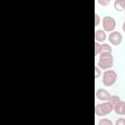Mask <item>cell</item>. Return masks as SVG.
<instances>
[{"label": "cell", "instance_id": "6", "mask_svg": "<svg viewBox=\"0 0 125 125\" xmlns=\"http://www.w3.org/2000/svg\"><path fill=\"white\" fill-rule=\"evenodd\" d=\"M111 97V94L104 88H99L96 91V98L102 102H108Z\"/></svg>", "mask_w": 125, "mask_h": 125}, {"label": "cell", "instance_id": "18", "mask_svg": "<svg viewBox=\"0 0 125 125\" xmlns=\"http://www.w3.org/2000/svg\"><path fill=\"white\" fill-rule=\"evenodd\" d=\"M122 30L125 32V21H123V23H122Z\"/></svg>", "mask_w": 125, "mask_h": 125}, {"label": "cell", "instance_id": "8", "mask_svg": "<svg viewBox=\"0 0 125 125\" xmlns=\"http://www.w3.org/2000/svg\"><path fill=\"white\" fill-rule=\"evenodd\" d=\"M124 105H125V102L124 101H120L119 103H117L115 105H113V111L118 114V115H123L124 112Z\"/></svg>", "mask_w": 125, "mask_h": 125}, {"label": "cell", "instance_id": "16", "mask_svg": "<svg viewBox=\"0 0 125 125\" xmlns=\"http://www.w3.org/2000/svg\"><path fill=\"white\" fill-rule=\"evenodd\" d=\"M101 23V18H100V15L98 13L95 14V25L98 26L99 24Z\"/></svg>", "mask_w": 125, "mask_h": 125}, {"label": "cell", "instance_id": "1", "mask_svg": "<svg viewBox=\"0 0 125 125\" xmlns=\"http://www.w3.org/2000/svg\"><path fill=\"white\" fill-rule=\"evenodd\" d=\"M97 65L103 70L111 69V67L113 66V56H112V53H101L99 55Z\"/></svg>", "mask_w": 125, "mask_h": 125}, {"label": "cell", "instance_id": "9", "mask_svg": "<svg viewBox=\"0 0 125 125\" xmlns=\"http://www.w3.org/2000/svg\"><path fill=\"white\" fill-rule=\"evenodd\" d=\"M113 7L118 12L125 11V0H115L113 2Z\"/></svg>", "mask_w": 125, "mask_h": 125}, {"label": "cell", "instance_id": "12", "mask_svg": "<svg viewBox=\"0 0 125 125\" xmlns=\"http://www.w3.org/2000/svg\"><path fill=\"white\" fill-rule=\"evenodd\" d=\"M121 101V99H120V97L119 96H117V95H111V97H110V99H109V103L112 104V105H115L117 103H119Z\"/></svg>", "mask_w": 125, "mask_h": 125}, {"label": "cell", "instance_id": "3", "mask_svg": "<svg viewBox=\"0 0 125 125\" xmlns=\"http://www.w3.org/2000/svg\"><path fill=\"white\" fill-rule=\"evenodd\" d=\"M113 111V105L109 102H103L101 104H97L95 106V113L97 116H105Z\"/></svg>", "mask_w": 125, "mask_h": 125}, {"label": "cell", "instance_id": "11", "mask_svg": "<svg viewBox=\"0 0 125 125\" xmlns=\"http://www.w3.org/2000/svg\"><path fill=\"white\" fill-rule=\"evenodd\" d=\"M98 125H114V123L112 122V120L104 117V118H101L98 121Z\"/></svg>", "mask_w": 125, "mask_h": 125}, {"label": "cell", "instance_id": "2", "mask_svg": "<svg viewBox=\"0 0 125 125\" xmlns=\"http://www.w3.org/2000/svg\"><path fill=\"white\" fill-rule=\"evenodd\" d=\"M117 78H118L117 72L113 69H106L102 74V82L105 87L113 86L117 81Z\"/></svg>", "mask_w": 125, "mask_h": 125}, {"label": "cell", "instance_id": "17", "mask_svg": "<svg viewBox=\"0 0 125 125\" xmlns=\"http://www.w3.org/2000/svg\"><path fill=\"white\" fill-rule=\"evenodd\" d=\"M98 2L102 6H107V5H109V0H98Z\"/></svg>", "mask_w": 125, "mask_h": 125}, {"label": "cell", "instance_id": "13", "mask_svg": "<svg viewBox=\"0 0 125 125\" xmlns=\"http://www.w3.org/2000/svg\"><path fill=\"white\" fill-rule=\"evenodd\" d=\"M101 49H102V44L99 42H95V56H99L101 54Z\"/></svg>", "mask_w": 125, "mask_h": 125}, {"label": "cell", "instance_id": "14", "mask_svg": "<svg viewBox=\"0 0 125 125\" xmlns=\"http://www.w3.org/2000/svg\"><path fill=\"white\" fill-rule=\"evenodd\" d=\"M114 125H125V118L124 117H119L115 120Z\"/></svg>", "mask_w": 125, "mask_h": 125}, {"label": "cell", "instance_id": "4", "mask_svg": "<svg viewBox=\"0 0 125 125\" xmlns=\"http://www.w3.org/2000/svg\"><path fill=\"white\" fill-rule=\"evenodd\" d=\"M103 29L105 32H112L116 27V20L111 16H104L102 20Z\"/></svg>", "mask_w": 125, "mask_h": 125}, {"label": "cell", "instance_id": "10", "mask_svg": "<svg viewBox=\"0 0 125 125\" xmlns=\"http://www.w3.org/2000/svg\"><path fill=\"white\" fill-rule=\"evenodd\" d=\"M101 53H112L111 45L108 44V43H103V44H102Z\"/></svg>", "mask_w": 125, "mask_h": 125}, {"label": "cell", "instance_id": "5", "mask_svg": "<svg viewBox=\"0 0 125 125\" xmlns=\"http://www.w3.org/2000/svg\"><path fill=\"white\" fill-rule=\"evenodd\" d=\"M107 39L110 43V45H113V46H118L121 44L122 40H123V37H122V34L121 32L119 31H112L109 33V35L107 36Z\"/></svg>", "mask_w": 125, "mask_h": 125}, {"label": "cell", "instance_id": "7", "mask_svg": "<svg viewBox=\"0 0 125 125\" xmlns=\"http://www.w3.org/2000/svg\"><path fill=\"white\" fill-rule=\"evenodd\" d=\"M107 39L106 32L104 29H96L95 31V40L96 42H99L101 44L104 43V41Z\"/></svg>", "mask_w": 125, "mask_h": 125}, {"label": "cell", "instance_id": "15", "mask_svg": "<svg viewBox=\"0 0 125 125\" xmlns=\"http://www.w3.org/2000/svg\"><path fill=\"white\" fill-rule=\"evenodd\" d=\"M101 75H102V69L98 65H96L95 66V77L96 78H99Z\"/></svg>", "mask_w": 125, "mask_h": 125}, {"label": "cell", "instance_id": "19", "mask_svg": "<svg viewBox=\"0 0 125 125\" xmlns=\"http://www.w3.org/2000/svg\"><path fill=\"white\" fill-rule=\"evenodd\" d=\"M123 115H125V105H124V112H123Z\"/></svg>", "mask_w": 125, "mask_h": 125}]
</instances>
